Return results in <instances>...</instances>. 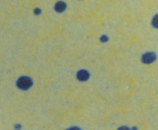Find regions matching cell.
Segmentation results:
<instances>
[{"instance_id":"5b68a950","label":"cell","mask_w":158,"mask_h":130,"mask_svg":"<svg viewBox=\"0 0 158 130\" xmlns=\"http://www.w3.org/2000/svg\"><path fill=\"white\" fill-rule=\"evenodd\" d=\"M152 24H153V26H154V27L157 28V29H158V14H157V15H156L154 17V18H153Z\"/></svg>"},{"instance_id":"277c9868","label":"cell","mask_w":158,"mask_h":130,"mask_svg":"<svg viewBox=\"0 0 158 130\" xmlns=\"http://www.w3.org/2000/svg\"><path fill=\"white\" fill-rule=\"evenodd\" d=\"M55 10L57 12H62L66 9V4L64 2L60 1L55 5Z\"/></svg>"},{"instance_id":"9c48e42d","label":"cell","mask_w":158,"mask_h":130,"mask_svg":"<svg viewBox=\"0 0 158 130\" xmlns=\"http://www.w3.org/2000/svg\"><path fill=\"white\" fill-rule=\"evenodd\" d=\"M67 130H80L79 128H77V127H73V128H70V129H67Z\"/></svg>"},{"instance_id":"8992f818","label":"cell","mask_w":158,"mask_h":130,"mask_svg":"<svg viewBox=\"0 0 158 130\" xmlns=\"http://www.w3.org/2000/svg\"><path fill=\"white\" fill-rule=\"evenodd\" d=\"M108 40V38L106 36V35H103V36H102V41H103V43H105V42H106Z\"/></svg>"},{"instance_id":"7a4b0ae2","label":"cell","mask_w":158,"mask_h":130,"mask_svg":"<svg viewBox=\"0 0 158 130\" xmlns=\"http://www.w3.org/2000/svg\"><path fill=\"white\" fill-rule=\"evenodd\" d=\"M156 55L154 53H151V52H148L145 53L142 57V61L143 63H147V64H150V63H153L155 60Z\"/></svg>"},{"instance_id":"6da1fadb","label":"cell","mask_w":158,"mask_h":130,"mask_svg":"<svg viewBox=\"0 0 158 130\" xmlns=\"http://www.w3.org/2000/svg\"><path fill=\"white\" fill-rule=\"evenodd\" d=\"M17 86L20 89H23V90H27L28 89L31 87V86L32 85V79L29 77L23 76L21 78L17 80Z\"/></svg>"},{"instance_id":"ba28073f","label":"cell","mask_w":158,"mask_h":130,"mask_svg":"<svg viewBox=\"0 0 158 130\" xmlns=\"http://www.w3.org/2000/svg\"><path fill=\"white\" fill-rule=\"evenodd\" d=\"M118 130H130V129H128L127 127H125V126H123V127H120Z\"/></svg>"},{"instance_id":"52a82bcc","label":"cell","mask_w":158,"mask_h":130,"mask_svg":"<svg viewBox=\"0 0 158 130\" xmlns=\"http://www.w3.org/2000/svg\"><path fill=\"white\" fill-rule=\"evenodd\" d=\"M41 13V10H40V9H35V14H37V15H39V14Z\"/></svg>"},{"instance_id":"3957f363","label":"cell","mask_w":158,"mask_h":130,"mask_svg":"<svg viewBox=\"0 0 158 130\" xmlns=\"http://www.w3.org/2000/svg\"><path fill=\"white\" fill-rule=\"evenodd\" d=\"M89 74L86 70H80L77 73V78L80 81H86L89 79Z\"/></svg>"}]
</instances>
